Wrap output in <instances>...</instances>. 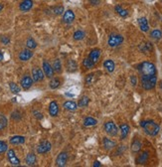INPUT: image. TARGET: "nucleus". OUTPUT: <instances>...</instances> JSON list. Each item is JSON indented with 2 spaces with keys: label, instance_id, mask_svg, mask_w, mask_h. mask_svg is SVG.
<instances>
[{
  "label": "nucleus",
  "instance_id": "obj_38",
  "mask_svg": "<svg viewBox=\"0 0 162 167\" xmlns=\"http://www.w3.org/2000/svg\"><path fill=\"white\" fill-rule=\"evenodd\" d=\"M96 77H95V74H90V75L87 76L86 78V84L87 85H92L95 83Z\"/></svg>",
  "mask_w": 162,
  "mask_h": 167
},
{
  "label": "nucleus",
  "instance_id": "obj_18",
  "mask_svg": "<svg viewBox=\"0 0 162 167\" xmlns=\"http://www.w3.org/2000/svg\"><path fill=\"white\" fill-rule=\"evenodd\" d=\"M63 106L67 110H70V112H75V110L78 109V104L73 101H66V103H64Z\"/></svg>",
  "mask_w": 162,
  "mask_h": 167
},
{
  "label": "nucleus",
  "instance_id": "obj_26",
  "mask_svg": "<svg viewBox=\"0 0 162 167\" xmlns=\"http://www.w3.org/2000/svg\"><path fill=\"white\" fill-rule=\"evenodd\" d=\"M98 123V121H96V118H93V117H88L85 118V120H84V125L85 126H93V125H96V124Z\"/></svg>",
  "mask_w": 162,
  "mask_h": 167
},
{
  "label": "nucleus",
  "instance_id": "obj_44",
  "mask_svg": "<svg viewBox=\"0 0 162 167\" xmlns=\"http://www.w3.org/2000/svg\"><path fill=\"white\" fill-rule=\"evenodd\" d=\"M90 2L92 3L93 5H98L99 4V0H90Z\"/></svg>",
  "mask_w": 162,
  "mask_h": 167
},
{
  "label": "nucleus",
  "instance_id": "obj_35",
  "mask_svg": "<svg viewBox=\"0 0 162 167\" xmlns=\"http://www.w3.org/2000/svg\"><path fill=\"white\" fill-rule=\"evenodd\" d=\"M26 46H27L28 49H35V48L37 47V43L35 42L34 39L29 38L26 42Z\"/></svg>",
  "mask_w": 162,
  "mask_h": 167
},
{
  "label": "nucleus",
  "instance_id": "obj_43",
  "mask_svg": "<svg viewBox=\"0 0 162 167\" xmlns=\"http://www.w3.org/2000/svg\"><path fill=\"white\" fill-rule=\"evenodd\" d=\"M136 83H137L136 77H135V76H132V77H131V84H132V86H136Z\"/></svg>",
  "mask_w": 162,
  "mask_h": 167
},
{
  "label": "nucleus",
  "instance_id": "obj_41",
  "mask_svg": "<svg viewBox=\"0 0 162 167\" xmlns=\"http://www.w3.org/2000/svg\"><path fill=\"white\" fill-rule=\"evenodd\" d=\"M0 41H1V43H2V44L7 45V44H9L10 39L8 38L7 36H1V38H0Z\"/></svg>",
  "mask_w": 162,
  "mask_h": 167
},
{
  "label": "nucleus",
  "instance_id": "obj_3",
  "mask_svg": "<svg viewBox=\"0 0 162 167\" xmlns=\"http://www.w3.org/2000/svg\"><path fill=\"white\" fill-rule=\"evenodd\" d=\"M157 83V77H151V78H144L141 79V84H142V88L144 90H149L153 89L156 86Z\"/></svg>",
  "mask_w": 162,
  "mask_h": 167
},
{
  "label": "nucleus",
  "instance_id": "obj_4",
  "mask_svg": "<svg viewBox=\"0 0 162 167\" xmlns=\"http://www.w3.org/2000/svg\"><path fill=\"white\" fill-rule=\"evenodd\" d=\"M123 42V37L121 35H117V34H112L109 38L107 44L110 47H116L118 45H120Z\"/></svg>",
  "mask_w": 162,
  "mask_h": 167
},
{
  "label": "nucleus",
  "instance_id": "obj_36",
  "mask_svg": "<svg viewBox=\"0 0 162 167\" xmlns=\"http://www.w3.org/2000/svg\"><path fill=\"white\" fill-rule=\"evenodd\" d=\"M7 125V118L3 114H0V131L5 128Z\"/></svg>",
  "mask_w": 162,
  "mask_h": 167
},
{
  "label": "nucleus",
  "instance_id": "obj_15",
  "mask_svg": "<svg viewBox=\"0 0 162 167\" xmlns=\"http://www.w3.org/2000/svg\"><path fill=\"white\" fill-rule=\"evenodd\" d=\"M33 57V52L32 51H30V50H23L22 51L21 53L19 54V59L21 61H28V60H30L31 58Z\"/></svg>",
  "mask_w": 162,
  "mask_h": 167
},
{
  "label": "nucleus",
  "instance_id": "obj_39",
  "mask_svg": "<svg viewBox=\"0 0 162 167\" xmlns=\"http://www.w3.org/2000/svg\"><path fill=\"white\" fill-rule=\"evenodd\" d=\"M7 149H8L7 143L5 142V141L0 140V154H1V153H4L5 151H7Z\"/></svg>",
  "mask_w": 162,
  "mask_h": 167
},
{
  "label": "nucleus",
  "instance_id": "obj_16",
  "mask_svg": "<svg viewBox=\"0 0 162 167\" xmlns=\"http://www.w3.org/2000/svg\"><path fill=\"white\" fill-rule=\"evenodd\" d=\"M59 112V106L56 101H51L49 106V114L51 117H57Z\"/></svg>",
  "mask_w": 162,
  "mask_h": 167
},
{
  "label": "nucleus",
  "instance_id": "obj_5",
  "mask_svg": "<svg viewBox=\"0 0 162 167\" xmlns=\"http://www.w3.org/2000/svg\"><path fill=\"white\" fill-rule=\"evenodd\" d=\"M104 131L109 135L110 136H115L118 133V128L117 126L115 125V123H113L112 121H107V123L104 124Z\"/></svg>",
  "mask_w": 162,
  "mask_h": 167
},
{
  "label": "nucleus",
  "instance_id": "obj_12",
  "mask_svg": "<svg viewBox=\"0 0 162 167\" xmlns=\"http://www.w3.org/2000/svg\"><path fill=\"white\" fill-rule=\"evenodd\" d=\"M101 51L99 49H93V50L90 51L89 58L96 64V63H98L99 58H101Z\"/></svg>",
  "mask_w": 162,
  "mask_h": 167
},
{
  "label": "nucleus",
  "instance_id": "obj_29",
  "mask_svg": "<svg viewBox=\"0 0 162 167\" xmlns=\"http://www.w3.org/2000/svg\"><path fill=\"white\" fill-rule=\"evenodd\" d=\"M53 70L55 71V72H57V73H61L62 72V64H61V61H60L59 59H56L55 62H54Z\"/></svg>",
  "mask_w": 162,
  "mask_h": 167
},
{
  "label": "nucleus",
  "instance_id": "obj_33",
  "mask_svg": "<svg viewBox=\"0 0 162 167\" xmlns=\"http://www.w3.org/2000/svg\"><path fill=\"white\" fill-rule=\"evenodd\" d=\"M84 37H85V33L82 30H78V31H76V32L74 33V39L77 40V41L84 39Z\"/></svg>",
  "mask_w": 162,
  "mask_h": 167
},
{
  "label": "nucleus",
  "instance_id": "obj_21",
  "mask_svg": "<svg viewBox=\"0 0 162 167\" xmlns=\"http://www.w3.org/2000/svg\"><path fill=\"white\" fill-rule=\"evenodd\" d=\"M66 67H67V71L68 72H75V71L77 70V63L74 60H72V59H70V60L67 61L66 63Z\"/></svg>",
  "mask_w": 162,
  "mask_h": 167
},
{
  "label": "nucleus",
  "instance_id": "obj_2",
  "mask_svg": "<svg viewBox=\"0 0 162 167\" xmlns=\"http://www.w3.org/2000/svg\"><path fill=\"white\" fill-rule=\"evenodd\" d=\"M140 125L144 129V131H145L147 134L151 135V136L157 135L159 132V129H160L158 124L152 120H143V121H141Z\"/></svg>",
  "mask_w": 162,
  "mask_h": 167
},
{
  "label": "nucleus",
  "instance_id": "obj_20",
  "mask_svg": "<svg viewBox=\"0 0 162 167\" xmlns=\"http://www.w3.org/2000/svg\"><path fill=\"white\" fill-rule=\"evenodd\" d=\"M10 143L14 144V145H18V144H22L25 142V137L24 136H20V135H16L10 138Z\"/></svg>",
  "mask_w": 162,
  "mask_h": 167
},
{
  "label": "nucleus",
  "instance_id": "obj_7",
  "mask_svg": "<svg viewBox=\"0 0 162 167\" xmlns=\"http://www.w3.org/2000/svg\"><path fill=\"white\" fill-rule=\"evenodd\" d=\"M7 158L12 165H14V166L20 165V160L18 159V157L16 156V154L13 149H10V150L7 151Z\"/></svg>",
  "mask_w": 162,
  "mask_h": 167
},
{
  "label": "nucleus",
  "instance_id": "obj_22",
  "mask_svg": "<svg viewBox=\"0 0 162 167\" xmlns=\"http://www.w3.org/2000/svg\"><path fill=\"white\" fill-rule=\"evenodd\" d=\"M104 67L106 68L107 72L112 73V72H113V71H115V62H113L112 60H107V61H104Z\"/></svg>",
  "mask_w": 162,
  "mask_h": 167
},
{
  "label": "nucleus",
  "instance_id": "obj_14",
  "mask_svg": "<svg viewBox=\"0 0 162 167\" xmlns=\"http://www.w3.org/2000/svg\"><path fill=\"white\" fill-rule=\"evenodd\" d=\"M63 20L65 23H67V24H71L74 20H75V14H74L72 10H67L66 12L64 13Z\"/></svg>",
  "mask_w": 162,
  "mask_h": 167
},
{
  "label": "nucleus",
  "instance_id": "obj_19",
  "mask_svg": "<svg viewBox=\"0 0 162 167\" xmlns=\"http://www.w3.org/2000/svg\"><path fill=\"white\" fill-rule=\"evenodd\" d=\"M103 143H104V147L107 149V150H109V149L113 148V147L116 145V143L115 142V141H112V139H109L107 137H104V139H103Z\"/></svg>",
  "mask_w": 162,
  "mask_h": 167
},
{
  "label": "nucleus",
  "instance_id": "obj_25",
  "mask_svg": "<svg viewBox=\"0 0 162 167\" xmlns=\"http://www.w3.org/2000/svg\"><path fill=\"white\" fill-rule=\"evenodd\" d=\"M148 156H149V153L147 151H144L143 153H141L140 155L138 156V158L136 159V162L138 164H144L148 159Z\"/></svg>",
  "mask_w": 162,
  "mask_h": 167
},
{
  "label": "nucleus",
  "instance_id": "obj_11",
  "mask_svg": "<svg viewBox=\"0 0 162 167\" xmlns=\"http://www.w3.org/2000/svg\"><path fill=\"white\" fill-rule=\"evenodd\" d=\"M33 85V79L30 76H24L21 80V87L24 90H29Z\"/></svg>",
  "mask_w": 162,
  "mask_h": 167
},
{
  "label": "nucleus",
  "instance_id": "obj_9",
  "mask_svg": "<svg viewBox=\"0 0 162 167\" xmlns=\"http://www.w3.org/2000/svg\"><path fill=\"white\" fill-rule=\"evenodd\" d=\"M67 161H68V154L66 152H61L56 159V165L60 166V167H63L66 165Z\"/></svg>",
  "mask_w": 162,
  "mask_h": 167
},
{
  "label": "nucleus",
  "instance_id": "obj_30",
  "mask_svg": "<svg viewBox=\"0 0 162 167\" xmlns=\"http://www.w3.org/2000/svg\"><path fill=\"white\" fill-rule=\"evenodd\" d=\"M83 65L85 66V68H87V69H93V67H95V63L90 60V58H86L85 60L83 61Z\"/></svg>",
  "mask_w": 162,
  "mask_h": 167
},
{
  "label": "nucleus",
  "instance_id": "obj_31",
  "mask_svg": "<svg viewBox=\"0 0 162 167\" xmlns=\"http://www.w3.org/2000/svg\"><path fill=\"white\" fill-rule=\"evenodd\" d=\"M60 85H61V82H60L59 79H57V78H54L51 80L50 82V88L51 89H57V88H59L60 87Z\"/></svg>",
  "mask_w": 162,
  "mask_h": 167
},
{
  "label": "nucleus",
  "instance_id": "obj_8",
  "mask_svg": "<svg viewBox=\"0 0 162 167\" xmlns=\"http://www.w3.org/2000/svg\"><path fill=\"white\" fill-rule=\"evenodd\" d=\"M50 149H51V143L49 141H43V142L40 143L39 146L37 147V152L40 154H43L50 151Z\"/></svg>",
  "mask_w": 162,
  "mask_h": 167
},
{
  "label": "nucleus",
  "instance_id": "obj_32",
  "mask_svg": "<svg viewBox=\"0 0 162 167\" xmlns=\"http://www.w3.org/2000/svg\"><path fill=\"white\" fill-rule=\"evenodd\" d=\"M89 103H90V98H88V97H84V98H82L81 100L79 101L78 106H80V107H85V106H87L88 104H89Z\"/></svg>",
  "mask_w": 162,
  "mask_h": 167
},
{
  "label": "nucleus",
  "instance_id": "obj_1",
  "mask_svg": "<svg viewBox=\"0 0 162 167\" xmlns=\"http://www.w3.org/2000/svg\"><path fill=\"white\" fill-rule=\"evenodd\" d=\"M138 71L140 73L141 79L155 77L156 74H157L154 64L150 63V62H143V63H141L138 67Z\"/></svg>",
  "mask_w": 162,
  "mask_h": 167
},
{
  "label": "nucleus",
  "instance_id": "obj_47",
  "mask_svg": "<svg viewBox=\"0 0 162 167\" xmlns=\"http://www.w3.org/2000/svg\"><path fill=\"white\" fill-rule=\"evenodd\" d=\"M2 9H3V4L0 3V11H1Z\"/></svg>",
  "mask_w": 162,
  "mask_h": 167
},
{
  "label": "nucleus",
  "instance_id": "obj_17",
  "mask_svg": "<svg viewBox=\"0 0 162 167\" xmlns=\"http://www.w3.org/2000/svg\"><path fill=\"white\" fill-rule=\"evenodd\" d=\"M138 24H139V27H140L141 31H143V32H147L149 29V26H148V22H147V19L145 17H141V18L138 19Z\"/></svg>",
  "mask_w": 162,
  "mask_h": 167
},
{
  "label": "nucleus",
  "instance_id": "obj_37",
  "mask_svg": "<svg viewBox=\"0 0 162 167\" xmlns=\"http://www.w3.org/2000/svg\"><path fill=\"white\" fill-rule=\"evenodd\" d=\"M9 88H10V90L13 93V94H19L20 93V88L17 86L15 83H10Z\"/></svg>",
  "mask_w": 162,
  "mask_h": 167
},
{
  "label": "nucleus",
  "instance_id": "obj_28",
  "mask_svg": "<svg viewBox=\"0 0 162 167\" xmlns=\"http://www.w3.org/2000/svg\"><path fill=\"white\" fill-rule=\"evenodd\" d=\"M115 12L118 14L119 16L121 17H126L127 15H128V12H127V10L123 9L121 6H119V5H117V6H115Z\"/></svg>",
  "mask_w": 162,
  "mask_h": 167
},
{
  "label": "nucleus",
  "instance_id": "obj_10",
  "mask_svg": "<svg viewBox=\"0 0 162 167\" xmlns=\"http://www.w3.org/2000/svg\"><path fill=\"white\" fill-rule=\"evenodd\" d=\"M43 72L47 78H52L54 75V70L52 66L49 64V62L44 61L43 62Z\"/></svg>",
  "mask_w": 162,
  "mask_h": 167
},
{
  "label": "nucleus",
  "instance_id": "obj_48",
  "mask_svg": "<svg viewBox=\"0 0 162 167\" xmlns=\"http://www.w3.org/2000/svg\"><path fill=\"white\" fill-rule=\"evenodd\" d=\"M160 87H161V89H162V84H161V85H160Z\"/></svg>",
  "mask_w": 162,
  "mask_h": 167
},
{
  "label": "nucleus",
  "instance_id": "obj_24",
  "mask_svg": "<svg viewBox=\"0 0 162 167\" xmlns=\"http://www.w3.org/2000/svg\"><path fill=\"white\" fill-rule=\"evenodd\" d=\"M25 161H26V164L29 166H32V165H35L36 163V155L34 153H29L26 156V159H25Z\"/></svg>",
  "mask_w": 162,
  "mask_h": 167
},
{
  "label": "nucleus",
  "instance_id": "obj_40",
  "mask_svg": "<svg viewBox=\"0 0 162 167\" xmlns=\"http://www.w3.org/2000/svg\"><path fill=\"white\" fill-rule=\"evenodd\" d=\"M64 12V7L63 6H57L53 8V13L56 15H61Z\"/></svg>",
  "mask_w": 162,
  "mask_h": 167
},
{
  "label": "nucleus",
  "instance_id": "obj_45",
  "mask_svg": "<svg viewBox=\"0 0 162 167\" xmlns=\"http://www.w3.org/2000/svg\"><path fill=\"white\" fill-rule=\"evenodd\" d=\"M101 165V164L99 163V161H95V163H93V166H95V167H99Z\"/></svg>",
  "mask_w": 162,
  "mask_h": 167
},
{
  "label": "nucleus",
  "instance_id": "obj_6",
  "mask_svg": "<svg viewBox=\"0 0 162 167\" xmlns=\"http://www.w3.org/2000/svg\"><path fill=\"white\" fill-rule=\"evenodd\" d=\"M32 77H33V81L34 82H40L44 79V73L43 71L39 68H33L32 69Z\"/></svg>",
  "mask_w": 162,
  "mask_h": 167
},
{
  "label": "nucleus",
  "instance_id": "obj_13",
  "mask_svg": "<svg viewBox=\"0 0 162 167\" xmlns=\"http://www.w3.org/2000/svg\"><path fill=\"white\" fill-rule=\"evenodd\" d=\"M33 6V1L32 0H23V1L20 3V10L23 11V12H27L29 11Z\"/></svg>",
  "mask_w": 162,
  "mask_h": 167
},
{
  "label": "nucleus",
  "instance_id": "obj_42",
  "mask_svg": "<svg viewBox=\"0 0 162 167\" xmlns=\"http://www.w3.org/2000/svg\"><path fill=\"white\" fill-rule=\"evenodd\" d=\"M34 114H35V117L38 118V120H41V118H43V114H40L38 112H34Z\"/></svg>",
  "mask_w": 162,
  "mask_h": 167
},
{
  "label": "nucleus",
  "instance_id": "obj_23",
  "mask_svg": "<svg viewBox=\"0 0 162 167\" xmlns=\"http://www.w3.org/2000/svg\"><path fill=\"white\" fill-rule=\"evenodd\" d=\"M120 133H121V139H124L129 133V126L126 123H123L120 125Z\"/></svg>",
  "mask_w": 162,
  "mask_h": 167
},
{
  "label": "nucleus",
  "instance_id": "obj_46",
  "mask_svg": "<svg viewBox=\"0 0 162 167\" xmlns=\"http://www.w3.org/2000/svg\"><path fill=\"white\" fill-rule=\"evenodd\" d=\"M2 60H3V54L0 51V61H2Z\"/></svg>",
  "mask_w": 162,
  "mask_h": 167
},
{
  "label": "nucleus",
  "instance_id": "obj_34",
  "mask_svg": "<svg viewBox=\"0 0 162 167\" xmlns=\"http://www.w3.org/2000/svg\"><path fill=\"white\" fill-rule=\"evenodd\" d=\"M150 36H151L153 39H155V40H159V39L162 37V32L160 30H157V29L153 30L151 34H150Z\"/></svg>",
  "mask_w": 162,
  "mask_h": 167
},
{
  "label": "nucleus",
  "instance_id": "obj_27",
  "mask_svg": "<svg viewBox=\"0 0 162 167\" xmlns=\"http://www.w3.org/2000/svg\"><path fill=\"white\" fill-rule=\"evenodd\" d=\"M141 149V142L138 139H135L131 143V151L132 152H138Z\"/></svg>",
  "mask_w": 162,
  "mask_h": 167
}]
</instances>
